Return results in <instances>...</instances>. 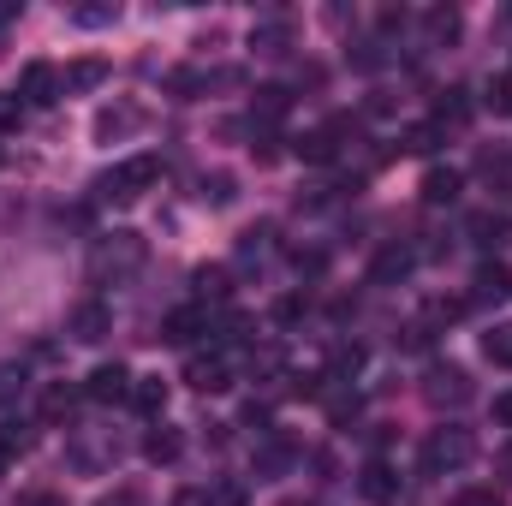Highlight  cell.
<instances>
[{
    "instance_id": "obj_21",
    "label": "cell",
    "mask_w": 512,
    "mask_h": 506,
    "mask_svg": "<svg viewBox=\"0 0 512 506\" xmlns=\"http://www.w3.org/2000/svg\"><path fill=\"white\" fill-rule=\"evenodd\" d=\"M251 48H256V54H286V48H292V24H286V18L256 24V30H251Z\"/></svg>"
},
{
    "instance_id": "obj_25",
    "label": "cell",
    "mask_w": 512,
    "mask_h": 506,
    "mask_svg": "<svg viewBox=\"0 0 512 506\" xmlns=\"http://www.w3.org/2000/svg\"><path fill=\"white\" fill-rule=\"evenodd\" d=\"M137 126H143L137 108H108V114L96 120V137H120V131H137Z\"/></svg>"
},
{
    "instance_id": "obj_41",
    "label": "cell",
    "mask_w": 512,
    "mask_h": 506,
    "mask_svg": "<svg viewBox=\"0 0 512 506\" xmlns=\"http://www.w3.org/2000/svg\"><path fill=\"white\" fill-rule=\"evenodd\" d=\"M30 506H66V501H60V495H36Z\"/></svg>"
},
{
    "instance_id": "obj_30",
    "label": "cell",
    "mask_w": 512,
    "mask_h": 506,
    "mask_svg": "<svg viewBox=\"0 0 512 506\" xmlns=\"http://www.w3.org/2000/svg\"><path fill=\"white\" fill-rule=\"evenodd\" d=\"M489 108H495V114H512V72L489 78Z\"/></svg>"
},
{
    "instance_id": "obj_15",
    "label": "cell",
    "mask_w": 512,
    "mask_h": 506,
    "mask_svg": "<svg viewBox=\"0 0 512 506\" xmlns=\"http://www.w3.org/2000/svg\"><path fill=\"white\" fill-rule=\"evenodd\" d=\"M185 453V441H179V429H167V423H155L149 435H143V459L149 465H173Z\"/></svg>"
},
{
    "instance_id": "obj_10",
    "label": "cell",
    "mask_w": 512,
    "mask_h": 506,
    "mask_svg": "<svg viewBox=\"0 0 512 506\" xmlns=\"http://www.w3.org/2000/svg\"><path fill=\"white\" fill-rule=\"evenodd\" d=\"M465 233L483 245V251H501V245H512V215H495V209H477L471 221H465Z\"/></svg>"
},
{
    "instance_id": "obj_20",
    "label": "cell",
    "mask_w": 512,
    "mask_h": 506,
    "mask_svg": "<svg viewBox=\"0 0 512 506\" xmlns=\"http://www.w3.org/2000/svg\"><path fill=\"white\" fill-rule=\"evenodd\" d=\"M191 286H197V298H203V304H227L233 274H227V268H197V274H191Z\"/></svg>"
},
{
    "instance_id": "obj_40",
    "label": "cell",
    "mask_w": 512,
    "mask_h": 506,
    "mask_svg": "<svg viewBox=\"0 0 512 506\" xmlns=\"http://www.w3.org/2000/svg\"><path fill=\"white\" fill-rule=\"evenodd\" d=\"M102 506H137V495H131V489H120V495H102Z\"/></svg>"
},
{
    "instance_id": "obj_42",
    "label": "cell",
    "mask_w": 512,
    "mask_h": 506,
    "mask_svg": "<svg viewBox=\"0 0 512 506\" xmlns=\"http://www.w3.org/2000/svg\"><path fill=\"white\" fill-rule=\"evenodd\" d=\"M6 465H12V459H6V453H0V477H6Z\"/></svg>"
},
{
    "instance_id": "obj_9",
    "label": "cell",
    "mask_w": 512,
    "mask_h": 506,
    "mask_svg": "<svg viewBox=\"0 0 512 506\" xmlns=\"http://www.w3.org/2000/svg\"><path fill=\"white\" fill-rule=\"evenodd\" d=\"M197 334H209V310H203V304L167 310V322H161V340H167V346H191Z\"/></svg>"
},
{
    "instance_id": "obj_7",
    "label": "cell",
    "mask_w": 512,
    "mask_h": 506,
    "mask_svg": "<svg viewBox=\"0 0 512 506\" xmlns=\"http://www.w3.org/2000/svg\"><path fill=\"white\" fill-rule=\"evenodd\" d=\"M131 370L126 364H96L90 381H84V399H96V405H114V399H131Z\"/></svg>"
},
{
    "instance_id": "obj_6",
    "label": "cell",
    "mask_w": 512,
    "mask_h": 506,
    "mask_svg": "<svg viewBox=\"0 0 512 506\" xmlns=\"http://www.w3.org/2000/svg\"><path fill=\"white\" fill-rule=\"evenodd\" d=\"M512 298V268L507 262H477V274H471V304H507Z\"/></svg>"
},
{
    "instance_id": "obj_38",
    "label": "cell",
    "mask_w": 512,
    "mask_h": 506,
    "mask_svg": "<svg viewBox=\"0 0 512 506\" xmlns=\"http://www.w3.org/2000/svg\"><path fill=\"white\" fill-rule=\"evenodd\" d=\"M298 310H304V298H280V310H274V316H280V322H298Z\"/></svg>"
},
{
    "instance_id": "obj_39",
    "label": "cell",
    "mask_w": 512,
    "mask_h": 506,
    "mask_svg": "<svg viewBox=\"0 0 512 506\" xmlns=\"http://www.w3.org/2000/svg\"><path fill=\"white\" fill-rule=\"evenodd\" d=\"M245 423L251 429H268V405H245Z\"/></svg>"
},
{
    "instance_id": "obj_16",
    "label": "cell",
    "mask_w": 512,
    "mask_h": 506,
    "mask_svg": "<svg viewBox=\"0 0 512 506\" xmlns=\"http://www.w3.org/2000/svg\"><path fill=\"white\" fill-rule=\"evenodd\" d=\"M423 36H429V48H447L459 36V6H429L423 12Z\"/></svg>"
},
{
    "instance_id": "obj_17",
    "label": "cell",
    "mask_w": 512,
    "mask_h": 506,
    "mask_svg": "<svg viewBox=\"0 0 512 506\" xmlns=\"http://www.w3.org/2000/svg\"><path fill=\"white\" fill-rule=\"evenodd\" d=\"M131 405H137L143 417H161V411H167V381L161 376H137L131 381Z\"/></svg>"
},
{
    "instance_id": "obj_11",
    "label": "cell",
    "mask_w": 512,
    "mask_h": 506,
    "mask_svg": "<svg viewBox=\"0 0 512 506\" xmlns=\"http://www.w3.org/2000/svg\"><path fill=\"white\" fill-rule=\"evenodd\" d=\"M411 268H417V256L405 251V245H387V251H376V262H370V286H399Z\"/></svg>"
},
{
    "instance_id": "obj_13",
    "label": "cell",
    "mask_w": 512,
    "mask_h": 506,
    "mask_svg": "<svg viewBox=\"0 0 512 506\" xmlns=\"http://www.w3.org/2000/svg\"><path fill=\"white\" fill-rule=\"evenodd\" d=\"M114 328V316H108V304H96V298H84L78 310H72V340H84V346H96L102 334Z\"/></svg>"
},
{
    "instance_id": "obj_28",
    "label": "cell",
    "mask_w": 512,
    "mask_h": 506,
    "mask_svg": "<svg viewBox=\"0 0 512 506\" xmlns=\"http://www.w3.org/2000/svg\"><path fill=\"white\" fill-rule=\"evenodd\" d=\"M203 203H215V209L233 203V173H209V179H203Z\"/></svg>"
},
{
    "instance_id": "obj_35",
    "label": "cell",
    "mask_w": 512,
    "mask_h": 506,
    "mask_svg": "<svg viewBox=\"0 0 512 506\" xmlns=\"http://www.w3.org/2000/svg\"><path fill=\"white\" fill-rule=\"evenodd\" d=\"M18 114H24V102H18V96H0V131L18 126Z\"/></svg>"
},
{
    "instance_id": "obj_4",
    "label": "cell",
    "mask_w": 512,
    "mask_h": 506,
    "mask_svg": "<svg viewBox=\"0 0 512 506\" xmlns=\"http://www.w3.org/2000/svg\"><path fill=\"white\" fill-rule=\"evenodd\" d=\"M137 262H143V239H137V233H108V239L96 245V256H90L96 280H108V274L120 280V274H131V268H137Z\"/></svg>"
},
{
    "instance_id": "obj_22",
    "label": "cell",
    "mask_w": 512,
    "mask_h": 506,
    "mask_svg": "<svg viewBox=\"0 0 512 506\" xmlns=\"http://www.w3.org/2000/svg\"><path fill=\"white\" fill-rule=\"evenodd\" d=\"M447 131L435 126V120H423V126H405V137H399V149L405 155H435V143H441Z\"/></svg>"
},
{
    "instance_id": "obj_31",
    "label": "cell",
    "mask_w": 512,
    "mask_h": 506,
    "mask_svg": "<svg viewBox=\"0 0 512 506\" xmlns=\"http://www.w3.org/2000/svg\"><path fill=\"white\" fill-rule=\"evenodd\" d=\"M18 393H24V370L18 364H0V405H12Z\"/></svg>"
},
{
    "instance_id": "obj_14",
    "label": "cell",
    "mask_w": 512,
    "mask_h": 506,
    "mask_svg": "<svg viewBox=\"0 0 512 506\" xmlns=\"http://www.w3.org/2000/svg\"><path fill=\"white\" fill-rule=\"evenodd\" d=\"M358 489H364V501H376V506L399 501V477H393V465H387V459H370V465H364Z\"/></svg>"
},
{
    "instance_id": "obj_19",
    "label": "cell",
    "mask_w": 512,
    "mask_h": 506,
    "mask_svg": "<svg viewBox=\"0 0 512 506\" xmlns=\"http://www.w3.org/2000/svg\"><path fill=\"white\" fill-rule=\"evenodd\" d=\"M465 120H471V90H459V84L441 90V102H435V126L447 131V126H465Z\"/></svg>"
},
{
    "instance_id": "obj_12",
    "label": "cell",
    "mask_w": 512,
    "mask_h": 506,
    "mask_svg": "<svg viewBox=\"0 0 512 506\" xmlns=\"http://www.w3.org/2000/svg\"><path fill=\"white\" fill-rule=\"evenodd\" d=\"M459 191H465V173H459V167H429V173H423V203H429V209L459 203Z\"/></svg>"
},
{
    "instance_id": "obj_26",
    "label": "cell",
    "mask_w": 512,
    "mask_h": 506,
    "mask_svg": "<svg viewBox=\"0 0 512 506\" xmlns=\"http://www.w3.org/2000/svg\"><path fill=\"white\" fill-rule=\"evenodd\" d=\"M36 447V435H30V423H0V453L12 459V453H30Z\"/></svg>"
},
{
    "instance_id": "obj_23",
    "label": "cell",
    "mask_w": 512,
    "mask_h": 506,
    "mask_svg": "<svg viewBox=\"0 0 512 506\" xmlns=\"http://www.w3.org/2000/svg\"><path fill=\"white\" fill-rule=\"evenodd\" d=\"M256 120H268V126H274V120H286V108H292V96H286V90H280V84H262V90H256Z\"/></svg>"
},
{
    "instance_id": "obj_37",
    "label": "cell",
    "mask_w": 512,
    "mask_h": 506,
    "mask_svg": "<svg viewBox=\"0 0 512 506\" xmlns=\"http://www.w3.org/2000/svg\"><path fill=\"white\" fill-rule=\"evenodd\" d=\"M495 423H501V429H512V387L495 399Z\"/></svg>"
},
{
    "instance_id": "obj_33",
    "label": "cell",
    "mask_w": 512,
    "mask_h": 506,
    "mask_svg": "<svg viewBox=\"0 0 512 506\" xmlns=\"http://www.w3.org/2000/svg\"><path fill=\"white\" fill-rule=\"evenodd\" d=\"M453 506H507V495H495V489H459Z\"/></svg>"
},
{
    "instance_id": "obj_3",
    "label": "cell",
    "mask_w": 512,
    "mask_h": 506,
    "mask_svg": "<svg viewBox=\"0 0 512 506\" xmlns=\"http://www.w3.org/2000/svg\"><path fill=\"white\" fill-rule=\"evenodd\" d=\"M477 387H471V376L459 370V364H429L423 370V399L435 405V411H447V405H465Z\"/></svg>"
},
{
    "instance_id": "obj_32",
    "label": "cell",
    "mask_w": 512,
    "mask_h": 506,
    "mask_svg": "<svg viewBox=\"0 0 512 506\" xmlns=\"http://www.w3.org/2000/svg\"><path fill=\"white\" fill-rule=\"evenodd\" d=\"M72 18L96 30V24H114V18H120V6H72Z\"/></svg>"
},
{
    "instance_id": "obj_5",
    "label": "cell",
    "mask_w": 512,
    "mask_h": 506,
    "mask_svg": "<svg viewBox=\"0 0 512 506\" xmlns=\"http://www.w3.org/2000/svg\"><path fill=\"white\" fill-rule=\"evenodd\" d=\"M54 96H60V72H54L48 60H30V66L18 72V102H24V108H48Z\"/></svg>"
},
{
    "instance_id": "obj_29",
    "label": "cell",
    "mask_w": 512,
    "mask_h": 506,
    "mask_svg": "<svg viewBox=\"0 0 512 506\" xmlns=\"http://www.w3.org/2000/svg\"><path fill=\"white\" fill-rule=\"evenodd\" d=\"M358 370H364V346H340V352H334V370H328V376L340 381V376H358Z\"/></svg>"
},
{
    "instance_id": "obj_18",
    "label": "cell",
    "mask_w": 512,
    "mask_h": 506,
    "mask_svg": "<svg viewBox=\"0 0 512 506\" xmlns=\"http://www.w3.org/2000/svg\"><path fill=\"white\" fill-rule=\"evenodd\" d=\"M96 84H108V60H72L60 72V90H96Z\"/></svg>"
},
{
    "instance_id": "obj_2",
    "label": "cell",
    "mask_w": 512,
    "mask_h": 506,
    "mask_svg": "<svg viewBox=\"0 0 512 506\" xmlns=\"http://www.w3.org/2000/svg\"><path fill=\"white\" fill-rule=\"evenodd\" d=\"M155 179H161V161H155V155H131V161H120L114 173L96 179V197H102V203H137Z\"/></svg>"
},
{
    "instance_id": "obj_36",
    "label": "cell",
    "mask_w": 512,
    "mask_h": 506,
    "mask_svg": "<svg viewBox=\"0 0 512 506\" xmlns=\"http://www.w3.org/2000/svg\"><path fill=\"white\" fill-rule=\"evenodd\" d=\"M173 506H215V495H209V489H179Z\"/></svg>"
},
{
    "instance_id": "obj_34",
    "label": "cell",
    "mask_w": 512,
    "mask_h": 506,
    "mask_svg": "<svg viewBox=\"0 0 512 506\" xmlns=\"http://www.w3.org/2000/svg\"><path fill=\"white\" fill-rule=\"evenodd\" d=\"M72 399H78L72 387H48V399H42V411H48V417H66V411H72Z\"/></svg>"
},
{
    "instance_id": "obj_27",
    "label": "cell",
    "mask_w": 512,
    "mask_h": 506,
    "mask_svg": "<svg viewBox=\"0 0 512 506\" xmlns=\"http://www.w3.org/2000/svg\"><path fill=\"white\" fill-rule=\"evenodd\" d=\"M167 90H173L179 102H191L197 90H209V78H203V72H173V78H167Z\"/></svg>"
},
{
    "instance_id": "obj_8",
    "label": "cell",
    "mask_w": 512,
    "mask_h": 506,
    "mask_svg": "<svg viewBox=\"0 0 512 506\" xmlns=\"http://www.w3.org/2000/svg\"><path fill=\"white\" fill-rule=\"evenodd\" d=\"M185 381H191L197 393H227V387H233V364H227L221 352H197V358L185 364Z\"/></svg>"
},
{
    "instance_id": "obj_24",
    "label": "cell",
    "mask_w": 512,
    "mask_h": 506,
    "mask_svg": "<svg viewBox=\"0 0 512 506\" xmlns=\"http://www.w3.org/2000/svg\"><path fill=\"white\" fill-rule=\"evenodd\" d=\"M483 358H489V364H501V370H512V322H501V328H489V334H483Z\"/></svg>"
},
{
    "instance_id": "obj_1",
    "label": "cell",
    "mask_w": 512,
    "mask_h": 506,
    "mask_svg": "<svg viewBox=\"0 0 512 506\" xmlns=\"http://www.w3.org/2000/svg\"><path fill=\"white\" fill-rule=\"evenodd\" d=\"M471 459H477V435H471V429H429V441H423V453H417L423 477H453V471H465Z\"/></svg>"
}]
</instances>
